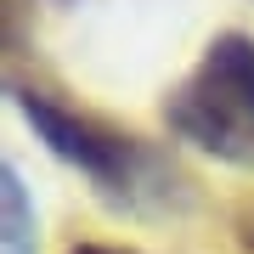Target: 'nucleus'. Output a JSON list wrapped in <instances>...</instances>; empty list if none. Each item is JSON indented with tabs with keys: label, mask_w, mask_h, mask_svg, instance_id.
Returning <instances> with one entry per match:
<instances>
[{
	"label": "nucleus",
	"mask_w": 254,
	"mask_h": 254,
	"mask_svg": "<svg viewBox=\"0 0 254 254\" xmlns=\"http://www.w3.org/2000/svg\"><path fill=\"white\" fill-rule=\"evenodd\" d=\"M164 125L192 153L254 170V34L226 28L203 46V57L170 85Z\"/></svg>",
	"instance_id": "f257e3e1"
},
{
	"label": "nucleus",
	"mask_w": 254,
	"mask_h": 254,
	"mask_svg": "<svg viewBox=\"0 0 254 254\" xmlns=\"http://www.w3.org/2000/svg\"><path fill=\"white\" fill-rule=\"evenodd\" d=\"M11 102H17V113L34 125V136L51 147L63 164L73 170H85L96 181V192H108L113 203H141V192H164V164L141 147V136H130V130H113L108 119L96 113H79L68 108V102H57L51 91H40V85H23L11 79Z\"/></svg>",
	"instance_id": "f03ea898"
},
{
	"label": "nucleus",
	"mask_w": 254,
	"mask_h": 254,
	"mask_svg": "<svg viewBox=\"0 0 254 254\" xmlns=\"http://www.w3.org/2000/svg\"><path fill=\"white\" fill-rule=\"evenodd\" d=\"M0 215H6L0 254H40V237H34V203H28V187H23L17 164H0Z\"/></svg>",
	"instance_id": "7ed1b4c3"
},
{
	"label": "nucleus",
	"mask_w": 254,
	"mask_h": 254,
	"mask_svg": "<svg viewBox=\"0 0 254 254\" xmlns=\"http://www.w3.org/2000/svg\"><path fill=\"white\" fill-rule=\"evenodd\" d=\"M237 243H243V249L254 254V203L243 209V215H237Z\"/></svg>",
	"instance_id": "20e7f679"
},
{
	"label": "nucleus",
	"mask_w": 254,
	"mask_h": 254,
	"mask_svg": "<svg viewBox=\"0 0 254 254\" xmlns=\"http://www.w3.org/2000/svg\"><path fill=\"white\" fill-rule=\"evenodd\" d=\"M68 254H130V249H108V243H73Z\"/></svg>",
	"instance_id": "39448f33"
}]
</instances>
